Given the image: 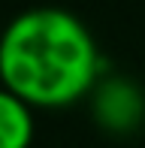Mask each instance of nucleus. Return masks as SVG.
Listing matches in <instances>:
<instances>
[{"instance_id":"obj_2","label":"nucleus","mask_w":145,"mask_h":148,"mask_svg":"<svg viewBox=\"0 0 145 148\" xmlns=\"http://www.w3.org/2000/svg\"><path fill=\"white\" fill-rule=\"evenodd\" d=\"M94 112H97V121L103 127H109V130H130L142 118L139 91L130 88L127 82H109L97 94Z\"/></svg>"},{"instance_id":"obj_3","label":"nucleus","mask_w":145,"mask_h":148,"mask_svg":"<svg viewBox=\"0 0 145 148\" xmlns=\"http://www.w3.org/2000/svg\"><path fill=\"white\" fill-rule=\"evenodd\" d=\"M34 106L9 88H0V148H30L34 142Z\"/></svg>"},{"instance_id":"obj_1","label":"nucleus","mask_w":145,"mask_h":148,"mask_svg":"<svg viewBox=\"0 0 145 148\" xmlns=\"http://www.w3.org/2000/svg\"><path fill=\"white\" fill-rule=\"evenodd\" d=\"M97 70L94 36L67 9H27L0 33V82L30 106L61 109L82 100Z\"/></svg>"}]
</instances>
